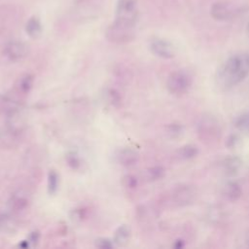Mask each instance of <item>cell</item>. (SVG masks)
<instances>
[{
	"instance_id": "obj_2",
	"label": "cell",
	"mask_w": 249,
	"mask_h": 249,
	"mask_svg": "<svg viewBox=\"0 0 249 249\" xmlns=\"http://www.w3.org/2000/svg\"><path fill=\"white\" fill-rule=\"evenodd\" d=\"M24 130V122L18 112L8 115V120L0 129V148L11 150L16 148L22 137Z\"/></svg>"
},
{
	"instance_id": "obj_21",
	"label": "cell",
	"mask_w": 249,
	"mask_h": 249,
	"mask_svg": "<svg viewBox=\"0 0 249 249\" xmlns=\"http://www.w3.org/2000/svg\"><path fill=\"white\" fill-rule=\"evenodd\" d=\"M105 98L107 103H109L111 106H114V107H118L122 101V97L120 93L114 89H108L105 91Z\"/></svg>"
},
{
	"instance_id": "obj_19",
	"label": "cell",
	"mask_w": 249,
	"mask_h": 249,
	"mask_svg": "<svg viewBox=\"0 0 249 249\" xmlns=\"http://www.w3.org/2000/svg\"><path fill=\"white\" fill-rule=\"evenodd\" d=\"M164 168L160 165L152 166L146 169L145 171V176L149 181H157L161 179L164 176Z\"/></svg>"
},
{
	"instance_id": "obj_14",
	"label": "cell",
	"mask_w": 249,
	"mask_h": 249,
	"mask_svg": "<svg viewBox=\"0 0 249 249\" xmlns=\"http://www.w3.org/2000/svg\"><path fill=\"white\" fill-rule=\"evenodd\" d=\"M242 160L236 156H231L223 160V168L228 176H234L241 167Z\"/></svg>"
},
{
	"instance_id": "obj_18",
	"label": "cell",
	"mask_w": 249,
	"mask_h": 249,
	"mask_svg": "<svg viewBox=\"0 0 249 249\" xmlns=\"http://www.w3.org/2000/svg\"><path fill=\"white\" fill-rule=\"evenodd\" d=\"M198 154V149L196 146L192 145V144H187L182 146L179 150H178V157L181 160H192L194 158H196Z\"/></svg>"
},
{
	"instance_id": "obj_9",
	"label": "cell",
	"mask_w": 249,
	"mask_h": 249,
	"mask_svg": "<svg viewBox=\"0 0 249 249\" xmlns=\"http://www.w3.org/2000/svg\"><path fill=\"white\" fill-rule=\"evenodd\" d=\"M196 191L193 187L182 185L177 187L172 193V200L177 206H187L196 199Z\"/></svg>"
},
{
	"instance_id": "obj_15",
	"label": "cell",
	"mask_w": 249,
	"mask_h": 249,
	"mask_svg": "<svg viewBox=\"0 0 249 249\" xmlns=\"http://www.w3.org/2000/svg\"><path fill=\"white\" fill-rule=\"evenodd\" d=\"M28 205V198L25 195L21 194L20 192L14 194L11 196V199L9 201L10 208L15 212H19L24 210Z\"/></svg>"
},
{
	"instance_id": "obj_29",
	"label": "cell",
	"mask_w": 249,
	"mask_h": 249,
	"mask_svg": "<svg viewBox=\"0 0 249 249\" xmlns=\"http://www.w3.org/2000/svg\"><path fill=\"white\" fill-rule=\"evenodd\" d=\"M39 237H40V234L38 231H33L30 233L29 235V238H28V241L30 244H37L38 241H39Z\"/></svg>"
},
{
	"instance_id": "obj_8",
	"label": "cell",
	"mask_w": 249,
	"mask_h": 249,
	"mask_svg": "<svg viewBox=\"0 0 249 249\" xmlns=\"http://www.w3.org/2000/svg\"><path fill=\"white\" fill-rule=\"evenodd\" d=\"M151 52L159 57L170 59L175 55L174 46L167 40L161 38H154L150 42Z\"/></svg>"
},
{
	"instance_id": "obj_6",
	"label": "cell",
	"mask_w": 249,
	"mask_h": 249,
	"mask_svg": "<svg viewBox=\"0 0 249 249\" xmlns=\"http://www.w3.org/2000/svg\"><path fill=\"white\" fill-rule=\"evenodd\" d=\"M192 86V78L182 70L172 72L166 80V88L168 91L175 95L186 93Z\"/></svg>"
},
{
	"instance_id": "obj_17",
	"label": "cell",
	"mask_w": 249,
	"mask_h": 249,
	"mask_svg": "<svg viewBox=\"0 0 249 249\" xmlns=\"http://www.w3.org/2000/svg\"><path fill=\"white\" fill-rule=\"evenodd\" d=\"M224 194L230 200H237L242 195V189L236 181H230L224 188Z\"/></svg>"
},
{
	"instance_id": "obj_32",
	"label": "cell",
	"mask_w": 249,
	"mask_h": 249,
	"mask_svg": "<svg viewBox=\"0 0 249 249\" xmlns=\"http://www.w3.org/2000/svg\"><path fill=\"white\" fill-rule=\"evenodd\" d=\"M247 244H248V246H249V240H248V242H247Z\"/></svg>"
},
{
	"instance_id": "obj_23",
	"label": "cell",
	"mask_w": 249,
	"mask_h": 249,
	"mask_svg": "<svg viewBox=\"0 0 249 249\" xmlns=\"http://www.w3.org/2000/svg\"><path fill=\"white\" fill-rule=\"evenodd\" d=\"M234 125L240 130H249V113L238 116L234 121Z\"/></svg>"
},
{
	"instance_id": "obj_27",
	"label": "cell",
	"mask_w": 249,
	"mask_h": 249,
	"mask_svg": "<svg viewBox=\"0 0 249 249\" xmlns=\"http://www.w3.org/2000/svg\"><path fill=\"white\" fill-rule=\"evenodd\" d=\"M123 185L125 188H135L137 186V179L132 175H126L123 178Z\"/></svg>"
},
{
	"instance_id": "obj_16",
	"label": "cell",
	"mask_w": 249,
	"mask_h": 249,
	"mask_svg": "<svg viewBox=\"0 0 249 249\" xmlns=\"http://www.w3.org/2000/svg\"><path fill=\"white\" fill-rule=\"evenodd\" d=\"M130 228L127 225H121L115 231L114 242L118 246H125L130 239Z\"/></svg>"
},
{
	"instance_id": "obj_11",
	"label": "cell",
	"mask_w": 249,
	"mask_h": 249,
	"mask_svg": "<svg viewBox=\"0 0 249 249\" xmlns=\"http://www.w3.org/2000/svg\"><path fill=\"white\" fill-rule=\"evenodd\" d=\"M34 84V77L29 73L20 75L15 83V90L18 95H26L31 90Z\"/></svg>"
},
{
	"instance_id": "obj_7",
	"label": "cell",
	"mask_w": 249,
	"mask_h": 249,
	"mask_svg": "<svg viewBox=\"0 0 249 249\" xmlns=\"http://www.w3.org/2000/svg\"><path fill=\"white\" fill-rule=\"evenodd\" d=\"M3 51L5 56L12 61L21 60L29 53L28 46L24 42L18 40H12L6 43Z\"/></svg>"
},
{
	"instance_id": "obj_26",
	"label": "cell",
	"mask_w": 249,
	"mask_h": 249,
	"mask_svg": "<svg viewBox=\"0 0 249 249\" xmlns=\"http://www.w3.org/2000/svg\"><path fill=\"white\" fill-rule=\"evenodd\" d=\"M95 246L101 249H111L113 248V242L105 237H100L95 240Z\"/></svg>"
},
{
	"instance_id": "obj_20",
	"label": "cell",
	"mask_w": 249,
	"mask_h": 249,
	"mask_svg": "<svg viewBox=\"0 0 249 249\" xmlns=\"http://www.w3.org/2000/svg\"><path fill=\"white\" fill-rule=\"evenodd\" d=\"M58 184H59L58 174L54 170H50V172L48 173V181H47L48 192L50 195H53L56 193L58 189Z\"/></svg>"
},
{
	"instance_id": "obj_24",
	"label": "cell",
	"mask_w": 249,
	"mask_h": 249,
	"mask_svg": "<svg viewBox=\"0 0 249 249\" xmlns=\"http://www.w3.org/2000/svg\"><path fill=\"white\" fill-rule=\"evenodd\" d=\"M66 161L69 166H71L73 169H78L81 166V160L75 153H69L66 156Z\"/></svg>"
},
{
	"instance_id": "obj_13",
	"label": "cell",
	"mask_w": 249,
	"mask_h": 249,
	"mask_svg": "<svg viewBox=\"0 0 249 249\" xmlns=\"http://www.w3.org/2000/svg\"><path fill=\"white\" fill-rule=\"evenodd\" d=\"M26 34L32 39H38L43 32V26L38 17L33 16L28 18L25 24Z\"/></svg>"
},
{
	"instance_id": "obj_22",
	"label": "cell",
	"mask_w": 249,
	"mask_h": 249,
	"mask_svg": "<svg viewBox=\"0 0 249 249\" xmlns=\"http://www.w3.org/2000/svg\"><path fill=\"white\" fill-rule=\"evenodd\" d=\"M184 128L181 124L172 123L166 126V133L170 138H178L183 134Z\"/></svg>"
},
{
	"instance_id": "obj_31",
	"label": "cell",
	"mask_w": 249,
	"mask_h": 249,
	"mask_svg": "<svg viewBox=\"0 0 249 249\" xmlns=\"http://www.w3.org/2000/svg\"><path fill=\"white\" fill-rule=\"evenodd\" d=\"M248 32H249V23H248Z\"/></svg>"
},
{
	"instance_id": "obj_28",
	"label": "cell",
	"mask_w": 249,
	"mask_h": 249,
	"mask_svg": "<svg viewBox=\"0 0 249 249\" xmlns=\"http://www.w3.org/2000/svg\"><path fill=\"white\" fill-rule=\"evenodd\" d=\"M208 218L211 222H219L222 219V210L220 208H215L209 210V215Z\"/></svg>"
},
{
	"instance_id": "obj_25",
	"label": "cell",
	"mask_w": 249,
	"mask_h": 249,
	"mask_svg": "<svg viewBox=\"0 0 249 249\" xmlns=\"http://www.w3.org/2000/svg\"><path fill=\"white\" fill-rule=\"evenodd\" d=\"M239 142H240V137L237 134L232 133L228 136V138L226 140V146L229 149H233L239 144Z\"/></svg>"
},
{
	"instance_id": "obj_3",
	"label": "cell",
	"mask_w": 249,
	"mask_h": 249,
	"mask_svg": "<svg viewBox=\"0 0 249 249\" xmlns=\"http://www.w3.org/2000/svg\"><path fill=\"white\" fill-rule=\"evenodd\" d=\"M197 134L201 141L206 143L216 142L221 138L222 129L218 120L210 115H203L197 124Z\"/></svg>"
},
{
	"instance_id": "obj_12",
	"label": "cell",
	"mask_w": 249,
	"mask_h": 249,
	"mask_svg": "<svg viewBox=\"0 0 249 249\" xmlns=\"http://www.w3.org/2000/svg\"><path fill=\"white\" fill-rule=\"evenodd\" d=\"M210 14L212 18L217 20H228L232 16L230 6L222 2L214 3L210 9Z\"/></svg>"
},
{
	"instance_id": "obj_1",
	"label": "cell",
	"mask_w": 249,
	"mask_h": 249,
	"mask_svg": "<svg viewBox=\"0 0 249 249\" xmlns=\"http://www.w3.org/2000/svg\"><path fill=\"white\" fill-rule=\"evenodd\" d=\"M249 73V55H232L218 71L219 82L226 88L242 82Z\"/></svg>"
},
{
	"instance_id": "obj_30",
	"label": "cell",
	"mask_w": 249,
	"mask_h": 249,
	"mask_svg": "<svg viewBox=\"0 0 249 249\" xmlns=\"http://www.w3.org/2000/svg\"><path fill=\"white\" fill-rule=\"evenodd\" d=\"M173 246H174L175 248H181V247H183V246H184V243H183V241H182V240H176Z\"/></svg>"
},
{
	"instance_id": "obj_10",
	"label": "cell",
	"mask_w": 249,
	"mask_h": 249,
	"mask_svg": "<svg viewBox=\"0 0 249 249\" xmlns=\"http://www.w3.org/2000/svg\"><path fill=\"white\" fill-rule=\"evenodd\" d=\"M117 161L125 167H130L136 164L139 160L138 153L131 148L120 149L116 154Z\"/></svg>"
},
{
	"instance_id": "obj_4",
	"label": "cell",
	"mask_w": 249,
	"mask_h": 249,
	"mask_svg": "<svg viewBox=\"0 0 249 249\" xmlns=\"http://www.w3.org/2000/svg\"><path fill=\"white\" fill-rule=\"evenodd\" d=\"M138 18L136 0H118L115 11V20L134 26Z\"/></svg>"
},
{
	"instance_id": "obj_5",
	"label": "cell",
	"mask_w": 249,
	"mask_h": 249,
	"mask_svg": "<svg viewBox=\"0 0 249 249\" xmlns=\"http://www.w3.org/2000/svg\"><path fill=\"white\" fill-rule=\"evenodd\" d=\"M134 26L114 21L105 31V36L108 41L115 44H124L131 41L134 37Z\"/></svg>"
}]
</instances>
